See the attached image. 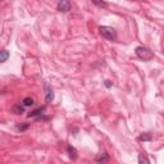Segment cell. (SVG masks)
Segmentation results:
<instances>
[{
  "instance_id": "obj_3",
  "label": "cell",
  "mask_w": 164,
  "mask_h": 164,
  "mask_svg": "<svg viewBox=\"0 0 164 164\" xmlns=\"http://www.w3.org/2000/svg\"><path fill=\"white\" fill-rule=\"evenodd\" d=\"M57 9L62 13H67L71 10V2L69 0H59L58 5H57Z\"/></svg>"
},
{
  "instance_id": "obj_9",
  "label": "cell",
  "mask_w": 164,
  "mask_h": 164,
  "mask_svg": "<svg viewBox=\"0 0 164 164\" xmlns=\"http://www.w3.org/2000/svg\"><path fill=\"white\" fill-rule=\"evenodd\" d=\"M140 141H151L153 140V136L150 132H144V134H141V136L138 137Z\"/></svg>"
},
{
  "instance_id": "obj_8",
  "label": "cell",
  "mask_w": 164,
  "mask_h": 164,
  "mask_svg": "<svg viewBox=\"0 0 164 164\" xmlns=\"http://www.w3.org/2000/svg\"><path fill=\"white\" fill-rule=\"evenodd\" d=\"M67 151H68V155H69V158H71L72 160H76V159H77V150L74 149L73 146L68 145V146H67Z\"/></svg>"
},
{
  "instance_id": "obj_5",
  "label": "cell",
  "mask_w": 164,
  "mask_h": 164,
  "mask_svg": "<svg viewBox=\"0 0 164 164\" xmlns=\"http://www.w3.org/2000/svg\"><path fill=\"white\" fill-rule=\"evenodd\" d=\"M44 112H45V106H41V108H37L31 113H28L27 117H28V118H41V115L44 114Z\"/></svg>"
},
{
  "instance_id": "obj_6",
  "label": "cell",
  "mask_w": 164,
  "mask_h": 164,
  "mask_svg": "<svg viewBox=\"0 0 164 164\" xmlns=\"http://www.w3.org/2000/svg\"><path fill=\"white\" fill-rule=\"evenodd\" d=\"M25 105L23 104H14L13 106H12V113H14V114H23L25 113Z\"/></svg>"
},
{
  "instance_id": "obj_4",
  "label": "cell",
  "mask_w": 164,
  "mask_h": 164,
  "mask_svg": "<svg viewBox=\"0 0 164 164\" xmlns=\"http://www.w3.org/2000/svg\"><path fill=\"white\" fill-rule=\"evenodd\" d=\"M44 87H45V101L49 104L54 100V92H53V89L50 87V85L48 82H45Z\"/></svg>"
},
{
  "instance_id": "obj_14",
  "label": "cell",
  "mask_w": 164,
  "mask_h": 164,
  "mask_svg": "<svg viewBox=\"0 0 164 164\" xmlns=\"http://www.w3.org/2000/svg\"><path fill=\"white\" fill-rule=\"evenodd\" d=\"M28 127H30L28 124H18L15 128H17V131H19V132H23V131H26Z\"/></svg>"
},
{
  "instance_id": "obj_10",
  "label": "cell",
  "mask_w": 164,
  "mask_h": 164,
  "mask_svg": "<svg viewBox=\"0 0 164 164\" xmlns=\"http://www.w3.org/2000/svg\"><path fill=\"white\" fill-rule=\"evenodd\" d=\"M9 51H6L5 49H3L2 51H0V62H2V63H5V62L8 60V58H9Z\"/></svg>"
},
{
  "instance_id": "obj_7",
  "label": "cell",
  "mask_w": 164,
  "mask_h": 164,
  "mask_svg": "<svg viewBox=\"0 0 164 164\" xmlns=\"http://www.w3.org/2000/svg\"><path fill=\"white\" fill-rule=\"evenodd\" d=\"M95 162H98V163H106V162H109V155L106 153H100V154H98L95 157Z\"/></svg>"
},
{
  "instance_id": "obj_2",
  "label": "cell",
  "mask_w": 164,
  "mask_h": 164,
  "mask_svg": "<svg viewBox=\"0 0 164 164\" xmlns=\"http://www.w3.org/2000/svg\"><path fill=\"white\" fill-rule=\"evenodd\" d=\"M100 35L108 41H115L117 40V31L110 26H101L99 28Z\"/></svg>"
},
{
  "instance_id": "obj_11",
  "label": "cell",
  "mask_w": 164,
  "mask_h": 164,
  "mask_svg": "<svg viewBox=\"0 0 164 164\" xmlns=\"http://www.w3.org/2000/svg\"><path fill=\"white\" fill-rule=\"evenodd\" d=\"M22 104L25 105V106H32V105L35 104V101H34V99H32V98L27 96V98H25V99L22 100Z\"/></svg>"
},
{
  "instance_id": "obj_15",
  "label": "cell",
  "mask_w": 164,
  "mask_h": 164,
  "mask_svg": "<svg viewBox=\"0 0 164 164\" xmlns=\"http://www.w3.org/2000/svg\"><path fill=\"white\" fill-rule=\"evenodd\" d=\"M105 86H106L108 89H109V87H112V82H110V81H105Z\"/></svg>"
},
{
  "instance_id": "obj_12",
  "label": "cell",
  "mask_w": 164,
  "mask_h": 164,
  "mask_svg": "<svg viewBox=\"0 0 164 164\" xmlns=\"http://www.w3.org/2000/svg\"><path fill=\"white\" fill-rule=\"evenodd\" d=\"M92 4H95L96 6H100V8H106L108 4L104 2V0H91Z\"/></svg>"
},
{
  "instance_id": "obj_13",
  "label": "cell",
  "mask_w": 164,
  "mask_h": 164,
  "mask_svg": "<svg viewBox=\"0 0 164 164\" xmlns=\"http://www.w3.org/2000/svg\"><path fill=\"white\" fill-rule=\"evenodd\" d=\"M138 163H141V164H142V163H146V164H149V163H150V160L147 159V158L145 157V155L140 154V155H138Z\"/></svg>"
},
{
  "instance_id": "obj_1",
  "label": "cell",
  "mask_w": 164,
  "mask_h": 164,
  "mask_svg": "<svg viewBox=\"0 0 164 164\" xmlns=\"http://www.w3.org/2000/svg\"><path fill=\"white\" fill-rule=\"evenodd\" d=\"M135 53H136L137 58L144 60V62H149L154 58V53L150 49L145 48V46H137V48L135 49Z\"/></svg>"
}]
</instances>
